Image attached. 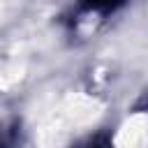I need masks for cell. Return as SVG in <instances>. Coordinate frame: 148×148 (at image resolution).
I'll return each mask as SVG.
<instances>
[{"mask_svg": "<svg viewBox=\"0 0 148 148\" xmlns=\"http://www.w3.org/2000/svg\"><path fill=\"white\" fill-rule=\"evenodd\" d=\"M120 2H123V0H81V5H83V7L95 9V12H109V9L118 7Z\"/></svg>", "mask_w": 148, "mask_h": 148, "instance_id": "obj_1", "label": "cell"}]
</instances>
